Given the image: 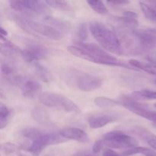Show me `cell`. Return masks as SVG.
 Segmentation results:
<instances>
[{
  "instance_id": "6da1fadb",
  "label": "cell",
  "mask_w": 156,
  "mask_h": 156,
  "mask_svg": "<svg viewBox=\"0 0 156 156\" xmlns=\"http://www.w3.org/2000/svg\"><path fill=\"white\" fill-rule=\"evenodd\" d=\"M77 43L79 44H76V45H71L67 47L68 51L76 57L101 65L123 67L138 71L132 66L120 62L117 58L95 44H88L82 42Z\"/></svg>"
},
{
  "instance_id": "7a4b0ae2",
  "label": "cell",
  "mask_w": 156,
  "mask_h": 156,
  "mask_svg": "<svg viewBox=\"0 0 156 156\" xmlns=\"http://www.w3.org/2000/svg\"><path fill=\"white\" fill-rule=\"evenodd\" d=\"M89 30L96 41L104 50L114 54H123L121 43L115 31L99 21L90 23Z\"/></svg>"
},
{
  "instance_id": "3957f363",
  "label": "cell",
  "mask_w": 156,
  "mask_h": 156,
  "mask_svg": "<svg viewBox=\"0 0 156 156\" xmlns=\"http://www.w3.org/2000/svg\"><path fill=\"white\" fill-rule=\"evenodd\" d=\"M12 18L20 27L31 34L48 38L53 41H59L63 37L62 32L47 23L36 21L18 15H13Z\"/></svg>"
},
{
  "instance_id": "277c9868",
  "label": "cell",
  "mask_w": 156,
  "mask_h": 156,
  "mask_svg": "<svg viewBox=\"0 0 156 156\" xmlns=\"http://www.w3.org/2000/svg\"><path fill=\"white\" fill-rule=\"evenodd\" d=\"M66 80L69 85L87 92L98 89L103 85V79L99 76L81 73L77 70H72L68 73Z\"/></svg>"
},
{
  "instance_id": "5b68a950",
  "label": "cell",
  "mask_w": 156,
  "mask_h": 156,
  "mask_svg": "<svg viewBox=\"0 0 156 156\" xmlns=\"http://www.w3.org/2000/svg\"><path fill=\"white\" fill-rule=\"evenodd\" d=\"M39 101L43 105L50 108L60 109L68 113L79 114L80 108L68 98L53 92H43L39 97Z\"/></svg>"
},
{
  "instance_id": "8992f818",
  "label": "cell",
  "mask_w": 156,
  "mask_h": 156,
  "mask_svg": "<svg viewBox=\"0 0 156 156\" xmlns=\"http://www.w3.org/2000/svg\"><path fill=\"white\" fill-rule=\"evenodd\" d=\"M101 140L104 145L109 149H130L138 146L139 143L134 137L121 131H111L107 133Z\"/></svg>"
},
{
  "instance_id": "52a82bcc",
  "label": "cell",
  "mask_w": 156,
  "mask_h": 156,
  "mask_svg": "<svg viewBox=\"0 0 156 156\" xmlns=\"http://www.w3.org/2000/svg\"><path fill=\"white\" fill-rule=\"evenodd\" d=\"M65 141H66V140L60 135L59 132H44L42 135L32 141L30 145L25 148V149L34 156H39L47 146L59 144Z\"/></svg>"
},
{
  "instance_id": "ba28073f",
  "label": "cell",
  "mask_w": 156,
  "mask_h": 156,
  "mask_svg": "<svg viewBox=\"0 0 156 156\" xmlns=\"http://www.w3.org/2000/svg\"><path fill=\"white\" fill-rule=\"evenodd\" d=\"M119 101H120V105L126 108L128 111L143 118L149 120L156 126V111H151L149 108H147V107L140 102H137L133 98L123 96L119 100Z\"/></svg>"
},
{
  "instance_id": "9c48e42d",
  "label": "cell",
  "mask_w": 156,
  "mask_h": 156,
  "mask_svg": "<svg viewBox=\"0 0 156 156\" xmlns=\"http://www.w3.org/2000/svg\"><path fill=\"white\" fill-rule=\"evenodd\" d=\"M9 3L13 10L26 14H43L47 9V5L44 1H9Z\"/></svg>"
},
{
  "instance_id": "30bf717a",
  "label": "cell",
  "mask_w": 156,
  "mask_h": 156,
  "mask_svg": "<svg viewBox=\"0 0 156 156\" xmlns=\"http://www.w3.org/2000/svg\"><path fill=\"white\" fill-rule=\"evenodd\" d=\"M47 55V49L39 44H30L27 48L22 50L21 53V56L24 61L33 64L41 59H45Z\"/></svg>"
},
{
  "instance_id": "8fae6325",
  "label": "cell",
  "mask_w": 156,
  "mask_h": 156,
  "mask_svg": "<svg viewBox=\"0 0 156 156\" xmlns=\"http://www.w3.org/2000/svg\"><path fill=\"white\" fill-rule=\"evenodd\" d=\"M137 42L141 53H147L156 47V34L151 30H136Z\"/></svg>"
},
{
  "instance_id": "7c38bea8",
  "label": "cell",
  "mask_w": 156,
  "mask_h": 156,
  "mask_svg": "<svg viewBox=\"0 0 156 156\" xmlns=\"http://www.w3.org/2000/svg\"><path fill=\"white\" fill-rule=\"evenodd\" d=\"M20 88L21 94L26 98L34 99L37 97H40L41 94V84L34 79H25Z\"/></svg>"
},
{
  "instance_id": "4fadbf2b",
  "label": "cell",
  "mask_w": 156,
  "mask_h": 156,
  "mask_svg": "<svg viewBox=\"0 0 156 156\" xmlns=\"http://www.w3.org/2000/svg\"><path fill=\"white\" fill-rule=\"evenodd\" d=\"M60 135L66 140H71L82 143H87L89 141V137L86 132L82 129L76 127L64 128L59 131Z\"/></svg>"
},
{
  "instance_id": "5bb4252c",
  "label": "cell",
  "mask_w": 156,
  "mask_h": 156,
  "mask_svg": "<svg viewBox=\"0 0 156 156\" xmlns=\"http://www.w3.org/2000/svg\"><path fill=\"white\" fill-rule=\"evenodd\" d=\"M117 117L111 114H97L88 117V126L91 129H100L117 120Z\"/></svg>"
},
{
  "instance_id": "9a60e30c",
  "label": "cell",
  "mask_w": 156,
  "mask_h": 156,
  "mask_svg": "<svg viewBox=\"0 0 156 156\" xmlns=\"http://www.w3.org/2000/svg\"><path fill=\"white\" fill-rule=\"evenodd\" d=\"M32 118L37 122L39 124L44 127H53L55 126L54 123L52 120L51 117H50L49 113L46 111L44 108L37 106L35 107L31 112Z\"/></svg>"
},
{
  "instance_id": "2e32d148",
  "label": "cell",
  "mask_w": 156,
  "mask_h": 156,
  "mask_svg": "<svg viewBox=\"0 0 156 156\" xmlns=\"http://www.w3.org/2000/svg\"><path fill=\"white\" fill-rule=\"evenodd\" d=\"M117 25L128 27L131 29H136L138 27V15L132 11H126L123 13V16L117 18Z\"/></svg>"
},
{
  "instance_id": "e0dca14e",
  "label": "cell",
  "mask_w": 156,
  "mask_h": 156,
  "mask_svg": "<svg viewBox=\"0 0 156 156\" xmlns=\"http://www.w3.org/2000/svg\"><path fill=\"white\" fill-rule=\"evenodd\" d=\"M133 133L138 136L140 139L144 140L149 146L156 151V136L146 128L136 126L133 129Z\"/></svg>"
},
{
  "instance_id": "ac0fdd59",
  "label": "cell",
  "mask_w": 156,
  "mask_h": 156,
  "mask_svg": "<svg viewBox=\"0 0 156 156\" xmlns=\"http://www.w3.org/2000/svg\"><path fill=\"white\" fill-rule=\"evenodd\" d=\"M22 50L15 46L9 41H8L6 38L1 37V53L4 56L7 57L13 58L17 55H20Z\"/></svg>"
},
{
  "instance_id": "d6986e66",
  "label": "cell",
  "mask_w": 156,
  "mask_h": 156,
  "mask_svg": "<svg viewBox=\"0 0 156 156\" xmlns=\"http://www.w3.org/2000/svg\"><path fill=\"white\" fill-rule=\"evenodd\" d=\"M14 116V111L4 104L0 105V129H2L9 125Z\"/></svg>"
},
{
  "instance_id": "ffe728a7",
  "label": "cell",
  "mask_w": 156,
  "mask_h": 156,
  "mask_svg": "<svg viewBox=\"0 0 156 156\" xmlns=\"http://www.w3.org/2000/svg\"><path fill=\"white\" fill-rule=\"evenodd\" d=\"M34 73L37 77L45 83H50L53 80V77L48 69L39 62L34 63Z\"/></svg>"
},
{
  "instance_id": "44dd1931",
  "label": "cell",
  "mask_w": 156,
  "mask_h": 156,
  "mask_svg": "<svg viewBox=\"0 0 156 156\" xmlns=\"http://www.w3.org/2000/svg\"><path fill=\"white\" fill-rule=\"evenodd\" d=\"M129 65L133 67L136 69L137 70H142L143 72L149 73L151 75H155L156 76V65L152 63V62H143L136 59H130L129 61Z\"/></svg>"
},
{
  "instance_id": "7402d4cb",
  "label": "cell",
  "mask_w": 156,
  "mask_h": 156,
  "mask_svg": "<svg viewBox=\"0 0 156 156\" xmlns=\"http://www.w3.org/2000/svg\"><path fill=\"white\" fill-rule=\"evenodd\" d=\"M44 20L47 24L53 26V27L58 29V30H60L61 32L65 31V30H68L69 29V24L68 22H66V21L59 19V18L47 16L45 17Z\"/></svg>"
},
{
  "instance_id": "603a6c76",
  "label": "cell",
  "mask_w": 156,
  "mask_h": 156,
  "mask_svg": "<svg viewBox=\"0 0 156 156\" xmlns=\"http://www.w3.org/2000/svg\"><path fill=\"white\" fill-rule=\"evenodd\" d=\"M131 98L139 100H156V91L149 89H143L133 91Z\"/></svg>"
},
{
  "instance_id": "cb8c5ba5",
  "label": "cell",
  "mask_w": 156,
  "mask_h": 156,
  "mask_svg": "<svg viewBox=\"0 0 156 156\" xmlns=\"http://www.w3.org/2000/svg\"><path fill=\"white\" fill-rule=\"evenodd\" d=\"M45 2L46 5L48 7L53 8V9H57L59 11H64V12H69L73 9L71 4L67 1H62V0H47Z\"/></svg>"
},
{
  "instance_id": "d4e9b609",
  "label": "cell",
  "mask_w": 156,
  "mask_h": 156,
  "mask_svg": "<svg viewBox=\"0 0 156 156\" xmlns=\"http://www.w3.org/2000/svg\"><path fill=\"white\" fill-rule=\"evenodd\" d=\"M43 133H44V131L38 129V128L32 127V126H27V127L23 128L21 132V136L24 138L27 139L31 142L38 138Z\"/></svg>"
},
{
  "instance_id": "484cf974",
  "label": "cell",
  "mask_w": 156,
  "mask_h": 156,
  "mask_svg": "<svg viewBox=\"0 0 156 156\" xmlns=\"http://www.w3.org/2000/svg\"><path fill=\"white\" fill-rule=\"evenodd\" d=\"M143 155L144 156H156V152L152 149H148V148L140 147V146H136L133 149H127L125 152H123V155L129 156L133 155Z\"/></svg>"
},
{
  "instance_id": "4316f807",
  "label": "cell",
  "mask_w": 156,
  "mask_h": 156,
  "mask_svg": "<svg viewBox=\"0 0 156 156\" xmlns=\"http://www.w3.org/2000/svg\"><path fill=\"white\" fill-rule=\"evenodd\" d=\"M94 104L98 107L101 108H109L120 105L119 101H116L114 99L107 97H97L94 99Z\"/></svg>"
},
{
  "instance_id": "83f0119b",
  "label": "cell",
  "mask_w": 156,
  "mask_h": 156,
  "mask_svg": "<svg viewBox=\"0 0 156 156\" xmlns=\"http://www.w3.org/2000/svg\"><path fill=\"white\" fill-rule=\"evenodd\" d=\"M88 5L90 6L91 9L96 13L99 14V15H106L108 12V9L104 4V2L101 1H88L87 2Z\"/></svg>"
},
{
  "instance_id": "f1b7e54d",
  "label": "cell",
  "mask_w": 156,
  "mask_h": 156,
  "mask_svg": "<svg viewBox=\"0 0 156 156\" xmlns=\"http://www.w3.org/2000/svg\"><path fill=\"white\" fill-rule=\"evenodd\" d=\"M20 149H21V147L14 144V143H5L1 145V150L6 155H10L15 153H19Z\"/></svg>"
},
{
  "instance_id": "f546056e",
  "label": "cell",
  "mask_w": 156,
  "mask_h": 156,
  "mask_svg": "<svg viewBox=\"0 0 156 156\" xmlns=\"http://www.w3.org/2000/svg\"><path fill=\"white\" fill-rule=\"evenodd\" d=\"M76 37L78 38L79 42L83 43V41L87 39V37H88V30H87L86 24L82 23V24L78 26L76 31Z\"/></svg>"
},
{
  "instance_id": "4dcf8cb0",
  "label": "cell",
  "mask_w": 156,
  "mask_h": 156,
  "mask_svg": "<svg viewBox=\"0 0 156 156\" xmlns=\"http://www.w3.org/2000/svg\"><path fill=\"white\" fill-rule=\"evenodd\" d=\"M1 73L2 75L5 77V79L9 78L10 76L15 75V69L13 67L11 66L9 64L5 62H2L1 63Z\"/></svg>"
},
{
  "instance_id": "1f68e13d",
  "label": "cell",
  "mask_w": 156,
  "mask_h": 156,
  "mask_svg": "<svg viewBox=\"0 0 156 156\" xmlns=\"http://www.w3.org/2000/svg\"><path fill=\"white\" fill-rule=\"evenodd\" d=\"M105 146L103 142L101 140H99L95 141V143H94L92 147V152L94 153H99L101 150H103V148Z\"/></svg>"
},
{
  "instance_id": "d6a6232c",
  "label": "cell",
  "mask_w": 156,
  "mask_h": 156,
  "mask_svg": "<svg viewBox=\"0 0 156 156\" xmlns=\"http://www.w3.org/2000/svg\"><path fill=\"white\" fill-rule=\"evenodd\" d=\"M129 3V1H124V0H120V1H108L107 2V4L109 5L111 7H120V6H124Z\"/></svg>"
},
{
  "instance_id": "836d02e7",
  "label": "cell",
  "mask_w": 156,
  "mask_h": 156,
  "mask_svg": "<svg viewBox=\"0 0 156 156\" xmlns=\"http://www.w3.org/2000/svg\"><path fill=\"white\" fill-rule=\"evenodd\" d=\"M102 156H120V155L113 149L106 148V149H104L103 151H102Z\"/></svg>"
},
{
  "instance_id": "e575fe53",
  "label": "cell",
  "mask_w": 156,
  "mask_h": 156,
  "mask_svg": "<svg viewBox=\"0 0 156 156\" xmlns=\"http://www.w3.org/2000/svg\"><path fill=\"white\" fill-rule=\"evenodd\" d=\"M0 32H1V37L6 38V36L8 35V33L2 27H1V28H0Z\"/></svg>"
},
{
  "instance_id": "d590c367",
  "label": "cell",
  "mask_w": 156,
  "mask_h": 156,
  "mask_svg": "<svg viewBox=\"0 0 156 156\" xmlns=\"http://www.w3.org/2000/svg\"><path fill=\"white\" fill-rule=\"evenodd\" d=\"M152 8H153V12H154V21H156V4L152 5Z\"/></svg>"
},
{
  "instance_id": "8d00e7d4",
  "label": "cell",
  "mask_w": 156,
  "mask_h": 156,
  "mask_svg": "<svg viewBox=\"0 0 156 156\" xmlns=\"http://www.w3.org/2000/svg\"><path fill=\"white\" fill-rule=\"evenodd\" d=\"M18 156H29V155H26V154H23V153H21V152H19V153H18Z\"/></svg>"
},
{
  "instance_id": "74e56055",
  "label": "cell",
  "mask_w": 156,
  "mask_h": 156,
  "mask_svg": "<svg viewBox=\"0 0 156 156\" xmlns=\"http://www.w3.org/2000/svg\"><path fill=\"white\" fill-rule=\"evenodd\" d=\"M154 106H155V108H156V104H155V105H154Z\"/></svg>"
},
{
  "instance_id": "f35d334b",
  "label": "cell",
  "mask_w": 156,
  "mask_h": 156,
  "mask_svg": "<svg viewBox=\"0 0 156 156\" xmlns=\"http://www.w3.org/2000/svg\"><path fill=\"white\" fill-rule=\"evenodd\" d=\"M88 156H94V155H88Z\"/></svg>"
},
{
  "instance_id": "ab89813d",
  "label": "cell",
  "mask_w": 156,
  "mask_h": 156,
  "mask_svg": "<svg viewBox=\"0 0 156 156\" xmlns=\"http://www.w3.org/2000/svg\"><path fill=\"white\" fill-rule=\"evenodd\" d=\"M155 84H156V81H155Z\"/></svg>"
}]
</instances>
